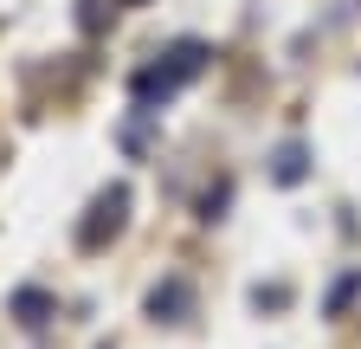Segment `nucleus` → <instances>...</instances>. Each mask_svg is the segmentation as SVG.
<instances>
[{"instance_id": "1", "label": "nucleus", "mask_w": 361, "mask_h": 349, "mask_svg": "<svg viewBox=\"0 0 361 349\" xmlns=\"http://www.w3.org/2000/svg\"><path fill=\"white\" fill-rule=\"evenodd\" d=\"M200 65H207V46H200V39H180V46H174L161 65H149L142 78H135V97H142V104H155V97H161V104H168L188 78H200Z\"/></svg>"}, {"instance_id": "4", "label": "nucleus", "mask_w": 361, "mask_h": 349, "mask_svg": "<svg viewBox=\"0 0 361 349\" xmlns=\"http://www.w3.org/2000/svg\"><path fill=\"white\" fill-rule=\"evenodd\" d=\"M310 174V155H303V143H284L278 155H271V182H284V188H297Z\"/></svg>"}, {"instance_id": "5", "label": "nucleus", "mask_w": 361, "mask_h": 349, "mask_svg": "<svg viewBox=\"0 0 361 349\" xmlns=\"http://www.w3.org/2000/svg\"><path fill=\"white\" fill-rule=\"evenodd\" d=\"M13 317H20L26 330H39L45 317H52V297H45V291H20V297H13Z\"/></svg>"}, {"instance_id": "2", "label": "nucleus", "mask_w": 361, "mask_h": 349, "mask_svg": "<svg viewBox=\"0 0 361 349\" xmlns=\"http://www.w3.org/2000/svg\"><path fill=\"white\" fill-rule=\"evenodd\" d=\"M123 207H129V188H110V194H97V207H90V220L78 227V239H84V246H104V227H110V233L123 227Z\"/></svg>"}, {"instance_id": "3", "label": "nucleus", "mask_w": 361, "mask_h": 349, "mask_svg": "<svg viewBox=\"0 0 361 349\" xmlns=\"http://www.w3.org/2000/svg\"><path fill=\"white\" fill-rule=\"evenodd\" d=\"M188 297H194L188 285H180V278H168V285H155V291H149V311H155L161 324H180V311H188Z\"/></svg>"}]
</instances>
